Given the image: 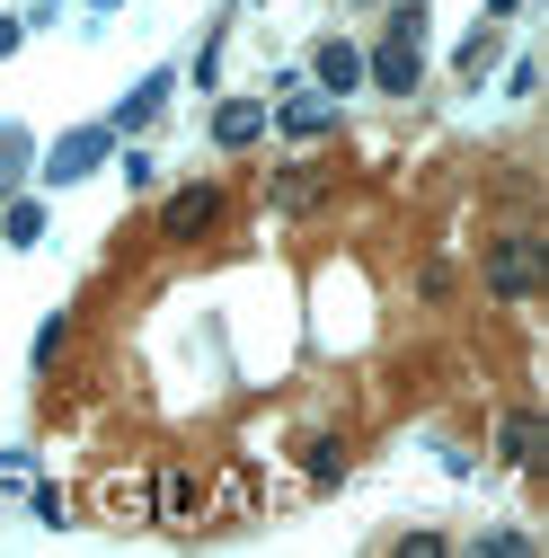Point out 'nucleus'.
Instances as JSON below:
<instances>
[{
	"mask_svg": "<svg viewBox=\"0 0 549 558\" xmlns=\"http://www.w3.org/2000/svg\"><path fill=\"white\" fill-rule=\"evenodd\" d=\"M364 72H373V89H390V98H407L426 81V53H417V10H399V27L364 53Z\"/></svg>",
	"mask_w": 549,
	"mask_h": 558,
	"instance_id": "1",
	"label": "nucleus"
},
{
	"mask_svg": "<svg viewBox=\"0 0 549 558\" xmlns=\"http://www.w3.org/2000/svg\"><path fill=\"white\" fill-rule=\"evenodd\" d=\"M204 506H213V487L195 470H151V523L160 532H204Z\"/></svg>",
	"mask_w": 549,
	"mask_h": 558,
	"instance_id": "2",
	"label": "nucleus"
},
{
	"mask_svg": "<svg viewBox=\"0 0 549 558\" xmlns=\"http://www.w3.org/2000/svg\"><path fill=\"white\" fill-rule=\"evenodd\" d=\"M532 284H540V240L532 231H505L497 257H488V293L497 302H532Z\"/></svg>",
	"mask_w": 549,
	"mask_h": 558,
	"instance_id": "3",
	"label": "nucleus"
},
{
	"mask_svg": "<svg viewBox=\"0 0 549 558\" xmlns=\"http://www.w3.org/2000/svg\"><path fill=\"white\" fill-rule=\"evenodd\" d=\"M107 151H115V124H81V133H62V143L45 151V178H53V186H72V178H89Z\"/></svg>",
	"mask_w": 549,
	"mask_h": 558,
	"instance_id": "4",
	"label": "nucleus"
},
{
	"mask_svg": "<svg viewBox=\"0 0 549 558\" xmlns=\"http://www.w3.org/2000/svg\"><path fill=\"white\" fill-rule=\"evenodd\" d=\"M222 222V186H178L169 204H160V231L186 248V240H204V231H213Z\"/></svg>",
	"mask_w": 549,
	"mask_h": 558,
	"instance_id": "5",
	"label": "nucleus"
},
{
	"mask_svg": "<svg viewBox=\"0 0 549 558\" xmlns=\"http://www.w3.org/2000/svg\"><path fill=\"white\" fill-rule=\"evenodd\" d=\"M98 506L115 523H151V470H107L98 478Z\"/></svg>",
	"mask_w": 549,
	"mask_h": 558,
	"instance_id": "6",
	"label": "nucleus"
},
{
	"mask_svg": "<svg viewBox=\"0 0 549 558\" xmlns=\"http://www.w3.org/2000/svg\"><path fill=\"white\" fill-rule=\"evenodd\" d=\"M274 124H284V143H319V133L337 124V98H328V89H302V98H284Z\"/></svg>",
	"mask_w": 549,
	"mask_h": 558,
	"instance_id": "7",
	"label": "nucleus"
},
{
	"mask_svg": "<svg viewBox=\"0 0 549 558\" xmlns=\"http://www.w3.org/2000/svg\"><path fill=\"white\" fill-rule=\"evenodd\" d=\"M310 72H319V89H328V98H346V89L364 81V45H346V36H328Z\"/></svg>",
	"mask_w": 549,
	"mask_h": 558,
	"instance_id": "8",
	"label": "nucleus"
},
{
	"mask_svg": "<svg viewBox=\"0 0 549 558\" xmlns=\"http://www.w3.org/2000/svg\"><path fill=\"white\" fill-rule=\"evenodd\" d=\"M257 133H266V107H257V98H222V107H213V143H222V151H248Z\"/></svg>",
	"mask_w": 549,
	"mask_h": 558,
	"instance_id": "9",
	"label": "nucleus"
},
{
	"mask_svg": "<svg viewBox=\"0 0 549 558\" xmlns=\"http://www.w3.org/2000/svg\"><path fill=\"white\" fill-rule=\"evenodd\" d=\"M169 89H178V72H151V81H143V89H133V98H124V107H115V133H124V124H151V116H160V107H169Z\"/></svg>",
	"mask_w": 549,
	"mask_h": 558,
	"instance_id": "10",
	"label": "nucleus"
},
{
	"mask_svg": "<svg viewBox=\"0 0 549 558\" xmlns=\"http://www.w3.org/2000/svg\"><path fill=\"white\" fill-rule=\"evenodd\" d=\"M302 478H310V487H337V478H346V444H337V435H310V444H302Z\"/></svg>",
	"mask_w": 549,
	"mask_h": 558,
	"instance_id": "11",
	"label": "nucleus"
},
{
	"mask_svg": "<svg viewBox=\"0 0 549 558\" xmlns=\"http://www.w3.org/2000/svg\"><path fill=\"white\" fill-rule=\"evenodd\" d=\"M497 452H505V461H540V416H532V408H514L505 426H497Z\"/></svg>",
	"mask_w": 549,
	"mask_h": 558,
	"instance_id": "12",
	"label": "nucleus"
},
{
	"mask_svg": "<svg viewBox=\"0 0 549 558\" xmlns=\"http://www.w3.org/2000/svg\"><path fill=\"white\" fill-rule=\"evenodd\" d=\"M0 240H10V248H36V240H45V204H36V195H19L10 214H0Z\"/></svg>",
	"mask_w": 549,
	"mask_h": 558,
	"instance_id": "13",
	"label": "nucleus"
},
{
	"mask_svg": "<svg viewBox=\"0 0 549 558\" xmlns=\"http://www.w3.org/2000/svg\"><path fill=\"white\" fill-rule=\"evenodd\" d=\"M27 160H36V143H27V124H0V195H10V186L27 178Z\"/></svg>",
	"mask_w": 549,
	"mask_h": 558,
	"instance_id": "14",
	"label": "nucleus"
},
{
	"mask_svg": "<svg viewBox=\"0 0 549 558\" xmlns=\"http://www.w3.org/2000/svg\"><path fill=\"white\" fill-rule=\"evenodd\" d=\"M62 337H72V319H45V328H36V364H53V355H62Z\"/></svg>",
	"mask_w": 549,
	"mask_h": 558,
	"instance_id": "15",
	"label": "nucleus"
},
{
	"mask_svg": "<svg viewBox=\"0 0 549 558\" xmlns=\"http://www.w3.org/2000/svg\"><path fill=\"white\" fill-rule=\"evenodd\" d=\"M0 53H19V19H0Z\"/></svg>",
	"mask_w": 549,
	"mask_h": 558,
	"instance_id": "16",
	"label": "nucleus"
},
{
	"mask_svg": "<svg viewBox=\"0 0 549 558\" xmlns=\"http://www.w3.org/2000/svg\"><path fill=\"white\" fill-rule=\"evenodd\" d=\"M89 10H115V0H89Z\"/></svg>",
	"mask_w": 549,
	"mask_h": 558,
	"instance_id": "17",
	"label": "nucleus"
}]
</instances>
